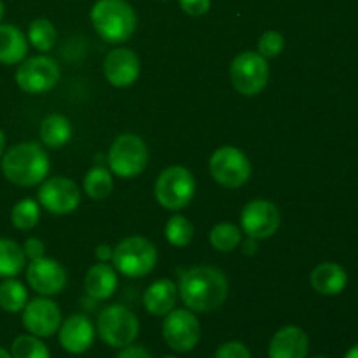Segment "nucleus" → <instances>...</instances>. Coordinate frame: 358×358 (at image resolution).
Returning <instances> with one entry per match:
<instances>
[{
  "label": "nucleus",
  "mask_w": 358,
  "mask_h": 358,
  "mask_svg": "<svg viewBox=\"0 0 358 358\" xmlns=\"http://www.w3.org/2000/svg\"><path fill=\"white\" fill-rule=\"evenodd\" d=\"M178 292L189 310L196 313H210L226 303L229 283L220 269L212 266H196L182 273Z\"/></svg>",
  "instance_id": "f257e3e1"
},
{
  "label": "nucleus",
  "mask_w": 358,
  "mask_h": 358,
  "mask_svg": "<svg viewBox=\"0 0 358 358\" xmlns=\"http://www.w3.org/2000/svg\"><path fill=\"white\" fill-rule=\"evenodd\" d=\"M2 173L13 184L31 187L48 177L49 156L38 143H17L3 154Z\"/></svg>",
  "instance_id": "f03ea898"
},
{
  "label": "nucleus",
  "mask_w": 358,
  "mask_h": 358,
  "mask_svg": "<svg viewBox=\"0 0 358 358\" xmlns=\"http://www.w3.org/2000/svg\"><path fill=\"white\" fill-rule=\"evenodd\" d=\"M90 17L94 31L108 44H122L136 30L135 9L126 0H98Z\"/></svg>",
  "instance_id": "7ed1b4c3"
},
{
  "label": "nucleus",
  "mask_w": 358,
  "mask_h": 358,
  "mask_svg": "<svg viewBox=\"0 0 358 358\" xmlns=\"http://www.w3.org/2000/svg\"><path fill=\"white\" fill-rule=\"evenodd\" d=\"M112 262L128 278H142L156 268L157 250L147 238L129 236L114 248Z\"/></svg>",
  "instance_id": "20e7f679"
},
{
  "label": "nucleus",
  "mask_w": 358,
  "mask_h": 358,
  "mask_svg": "<svg viewBox=\"0 0 358 358\" xmlns=\"http://www.w3.org/2000/svg\"><path fill=\"white\" fill-rule=\"evenodd\" d=\"M96 332L105 345L112 348H126L138 338L140 322L129 308L112 304L98 317Z\"/></svg>",
  "instance_id": "39448f33"
},
{
  "label": "nucleus",
  "mask_w": 358,
  "mask_h": 358,
  "mask_svg": "<svg viewBox=\"0 0 358 358\" xmlns=\"http://www.w3.org/2000/svg\"><path fill=\"white\" fill-rule=\"evenodd\" d=\"M194 175L184 166H170L161 171L154 187L157 203L173 212L185 208L194 198Z\"/></svg>",
  "instance_id": "423d86ee"
},
{
  "label": "nucleus",
  "mask_w": 358,
  "mask_h": 358,
  "mask_svg": "<svg viewBox=\"0 0 358 358\" xmlns=\"http://www.w3.org/2000/svg\"><path fill=\"white\" fill-rule=\"evenodd\" d=\"M149 161L145 142L133 133L117 136L108 150V166L121 178H133L142 173Z\"/></svg>",
  "instance_id": "0eeeda50"
},
{
  "label": "nucleus",
  "mask_w": 358,
  "mask_h": 358,
  "mask_svg": "<svg viewBox=\"0 0 358 358\" xmlns=\"http://www.w3.org/2000/svg\"><path fill=\"white\" fill-rule=\"evenodd\" d=\"M269 80L268 59L259 52L247 51L238 55L231 63V83L245 96H255Z\"/></svg>",
  "instance_id": "6e6552de"
},
{
  "label": "nucleus",
  "mask_w": 358,
  "mask_h": 358,
  "mask_svg": "<svg viewBox=\"0 0 358 358\" xmlns=\"http://www.w3.org/2000/svg\"><path fill=\"white\" fill-rule=\"evenodd\" d=\"M210 173L222 187L238 189L250 178L252 164L236 147H220L210 157Z\"/></svg>",
  "instance_id": "1a4fd4ad"
},
{
  "label": "nucleus",
  "mask_w": 358,
  "mask_h": 358,
  "mask_svg": "<svg viewBox=\"0 0 358 358\" xmlns=\"http://www.w3.org/2000/svg\"><path fill=\"white\" fill-rule=\"evenodd\" d=\"M163 338L177 353H189L198 346L201 325L191 310H171L164 315Z\"/></svg>",
  "instance_id": "9d476101"
},
{
  "label": "nucleus",
  "mask_w": 358,
  "mask_h": 358,
  "mask_svg": "<svg viewBox=\"0 0 358 358\" xmlns=\"http://www.w3.org/2000/svg\"><path fill=\"white\" fill-rule=\"evenodd\" d=\"M59 80L58 63L48 56H34L23 59L16 70V83L21 91L41 94L52 90Z\"/></svg>",
  "instance_id": "9b49d317"
},
{
  "label": "nucleus",
  "mask_w": 358,
  "mask_h": 358,
  "mask_svg": "<svg viewBox=\"0 0 358 358\" xmlns=\"http://www.w3.org/2000/svg\"><path fill=\"white\" fill-rule=\"evenodd\" d=\"M80 203V191L77 184L65 177H52L38 189V205L56 215H66L77 210Z\"/></svg>",
  "instance_id": "f8f14e48"
},
{
  "label": "nucleus",
  "mask_w": 358,
  "mask_h": 358,
  "mask_svg": "<svg viewBox=\"0 0 358 358\" xmlns=\"http://www.w3.org/2000/svg\"><path fill=\"white\" fill-rule=\"evenodd\" d=\"M280 227V212L275 203L255 199L241 212V229L248 238L264 240L273 236Z\"/></svg>",
  "instance_id": "ddd939ff"
},
{
  "label": "nucleus",
  "mask_w": 358,
  "mask_h": 358,
  "mask_svg": "<svg viewBox=\"0 0 358 358\" xmlns=\"http://www.w3.org/2000/svg\"><path fill=\"white\" fill-rule=\"evenodd\" d=\"M23 325L31 336L51 338L62 325V311L55 301L38 297L23 308Z\"/></svg>",
  "instance_id": "4468645a"
},
{
  "label": "nucleus",
  "mask_w": 358,
  "mask_h": 358,
  "mask_svg": "<svg viewBox=\"0 0 358 358\" xmlns=\"http://www.w3.org/2000/svg\"><path fill=\"white\" fill-rule=\"evenodd\" d=\"M28 285L42 296L59 294L66 285V273L55 259L41 257L30 261L27 268Z\"/></svg>",
  "instance_id": "2eb2a0df"
},
{
  "label": "nucleus",
  "mask_w": 358,
  "mask_h": 358,
  "mask_svg": "<svg viewBox=\"0 0 358 358\" xmlns=\"http://www.w3.org/2000/svg\"><path fill=\"white\" fill-rule=\"evenodd\" d=\"M103 72L108 83L115 87H128L138 79L140 59L128 48H117L105 56Z\"/></svg>",
  "instance_id": "dca6fc26"
},
{
  "label": "nucleus",
  "mask_w": 358,
  "mask_h": 358,
  "mask_svg": "<svg viewBox=\"0 0 358 358\" xmlns=\"http://www.w3.org/2000/svg\"><path fill=\"white\" fill-rule=\"evenodd\" d=\"M59 345L72 355L86 353L93 346L94 327L86 315H72L59 325Z\"/></svg>",
  "instance_id": "f3484780"
},
{
  "label": "nucleus",
  "mask_w": 358,
  "mask_h": 358,
  "mask_svg": "<svg viewBox=\"0 0 358 358\" xmlns=\"http://www.w3.org/2000/svg\"><path fill=\"white\" fill-rule=\"evenodd\" d=\"M310 339L301 327L287 325L273 336L269 343V358H306Z\"/></svg>",
  "instance_id": "a211bd4d"
},
{
  "label": "nucleus",
  "mask_w": 358,
  "mask_h": 358,
  "mask_svg": "<svg viewBox=\"0 0 358 358\" xmlns=\"http://www.w3.org/2000/svg\"><path fill=\"white\" fill-rule=\"evenodd\" d=\"M177 296V285L171 280H157L143 294V306H145L147 313L154 315V317H164L175 308Z\"/></svg>",
  "instance_id": "6ab92c4d"
},
{
  "label": "nucleus",
  "mask_w": 358,
  "mask_h": 358,
  "mask_svg": "<svg viewBox=\"0 0 358 358\" xmlns=\"http://www.w3.org/2000/svg\"><path fill=\"white\" fill-rule=\"evenodd\" d=\"M348 285L345 268L336 262H322L311 273V287L322 296H338Z\"/></svg>",
  "instance_id": "aec40b11"
},
{
  "label": "nucleus",
  "mask_w": 358,
  "mask_h": 358,
  "mask_svg": "<svg viewBox=\"0 0 358 358\" xmlns=\"http://www.w3.org/2000/svg\"><path fill=\"white\" fill-rule=\"evenodd\" d=\"M84 287L87 296L96 301H105L117 289V275L107 262H98L87 271Z\"/></svg>",
  "instance_id": "412c9836"
},
{
  "label": "nucleus",
  "mask_w": 358,
  "mask_h": 358,
  "mask_svg": "<svg viewBox=\"0 0 358 358\" xmlns=\"http://www.w3.org/2000/svg\"><path fill=\"white\" fill-rule=\"evenodd\" d=\"M28 42L23 31L14 24H0V63L16 65L24 59Z\"/></svg>",
  "instance_id": "4be33fe9"
},
{
  "label": "nucleus",
  "mask_w": 358,
  "mask_h": 358,
  "mask_svg": "<svg viewBox=\"0 0 358 358\" xmlns=\"http://www.w3.org/2000/svg\"><path fill=\"white\" fill-rule=\"evenodd\" d=\"M70 136H72V126L65 115L51 114L42 121L41 140L44 142V145L58 149L69 142Z\"/></svg>",
  "instance_id": "5701e85b"
},
{
  "label": "nucleus",
  "mask_w": 358,
  "mask_h": 358,
  "mask_svg": "<svg viewBox=\"0 0 358 358\" xmlns=\"http://www.w3.org/2000/svg\"><path fill=\"white\" fill-rule=\"evenodd\" d=\"M23 247L13 240L0 238V278H14L24 268Z\"/></svg>",
  "instance_id": "b1692460"
},
{
  "label": "nucleus",
  "mask_w": 358,
  "mask_h": 358,
  "mask_svg": "<svg viewBox=\"0 0 358 358\" xmlns=\"http://www.w3.org/2000/svg\"><path fill=\"white\" fill-rule=\"evenodd\" d=\"M28 303V292L21 282L6 278L0 283V308L7 313H20Z\"/></svg>",
  "instance_id": "393cba45"
},
{
  "label": "nucleus",
  "mask_w": 358,
  "mask_h": 358,
  "mask_svg": "<svg viewBox=\"0 0 358 358\" xmlns=\"http://www.w3.org/2000/svg\"><path fill=\"white\" fill-rule=\"evenodd\" d=\"M112 189H114V182H112V175L107 168L93 166L84 177V192L91 199L108 198Z\"/></svg>",
  "instance_id": "a878e982"
},
{
  "label": "nucleus",
  "mask_w": 358,
  "mask_h": 358,
  "mask_svg": "<svg viewBox=\"0 0 358 358\" xmlns=\"http://www.w3.org/2000/svg\"><path fill=\"white\" fill-rule=\"evenodd\" d=\"M28 41L38 51H51L56 42V28L45 17H37L28 27Z\"/></svg>",
  "instance_id": "bb28decb"
},
{
  "label": "nucleus",
  "mask_w": 358,
  "mask_h": 358,
  "mask_svg": "<svg viewBox=\"0 0 358 358\" xmlns=\"http://www.w3.org/2000/svg\"><path fill=\"white\" fill-rule=\"evenodd\" d=\"M41 219V208L35 199L24 198L14 205L13 212H10V222L14 227L21 231L34 229Z\"/></svg>",
  "instance_id": "cd10ccee"
},
{
  "label": "nucleus",
  "mask_w": 358,
  "mask_h": 358,
  "mask_svg": "<svg viewBox=\"0 0 358 358\" xmlns=\"http://www.w3.org/2000/svg\"><path fill=\"white\" fill-rule=\"evenodd\" d=\"M13 358H51L49 348L41 341V338L31 334L17 336L10 346Z\"/></svg>",
  "instance_id": "c85d7f7f"
},
{
  "label": "nucleus",
  "mask_w": 358,
  "mask_h": 358,
  "mask_svg": "<svg viewBox=\"0 0 358 358\" xmlns=\"http://www.w3.org/2000/svg\"><path fill=\"white\" fill-rule=\"evenodd\" d=\"M210 243L219 252H233L241 243V231L231 222H220L210 231Z\"/></svg>",
  "instance_id": "c756f323"
},
{
  "label": "nucleus",
  "mask_w": 358,
  "mask_h": 358,
  "mask_svg": "<svg viewBox=\"0 0 358 358\" xmlns=\"http://www.w3.org/2000/svg\"><path fill=\"white\" fill-rule=\"evenodd\" d=\"M164 234H166V240L173 247H187L192 241V236H194V226L184 215H173L166 222Z\"/></svg>",
  "instance_id": "7c9ffc66"
},
{
  "label": "nucleus",
  "mask_w": 358,
  "mask_h": 358,
  "mask_svg": "<svg viewBox=\"0 0 358 358\" xmlns=\"http://www.w3.org/2000/svg\"><path fill=\"white\" fill-rule=\"evenodd\" d=\"M285 48V38L280 31L269 30L261 35L257 42V52L264 58H276Z\"/></svg>",
  "instance_id": "2f4dec72"
},
{
  "label": "nucleus",
  "mask_w": 358,
  "mask_h": 358,
  "mask_svg": "<svg viewBox=\"0 0 358 358\" xmlns=\"http://www.w3.org/2000/svg\"><path fill=\"white\" fill-rule=\"evenodd\" d=\"M215 358H252L250 350L240 341H229L219 346L215 352Z\"/></svg>",
  "instance_id": "473e14b6"
},
{
  "label": "nucleus",
  "mask_w": 358,
  "mask_h": 358,
  "mask_svg": "<svg viewBox=\"0 0 358 358\" xmlns=\"http://www.w3.org/2000/svg\"><path fill=\"white\" fill-rule=\"evenodd\" d=\"M182 10L189 16H203L208 13L210 0H178Z\"/></svg>",
  "instance_id": "72a5a7b5"
},
{
  "label": "nucleus",
  "mask_w": 358,
  "mask_h": 358,
  "mask_svg": "<svg viewBox=\"0 0 358 358\" xmlns=\"http://www.w3.org/2000/svg\"><path fill=\"white\" fill-rule=\"evenodd\" d=\"M23 252H24V257H28L30 261H34V259L44 257L45 247H44V243L38 240V238H28L23 245Z\"/></svg>",
  "instance_id": "f704fd0d"
},
{
  "label": "nucleus",
  "mask_w": 358,
  "mask_h": 358,
  "mask_svg": "<svg viewBox=\"0 0 358 358\" xmlns=\"http://www.w3.org/2000/svg\"><path fill=\"white\" fill-rule=\"evenodd\" d=\"M117 358H152L150 353L147 352L143 346H135L129 345L126 348H121V353H119Z\"/></svg>",
  "instance_id": "c9c22d12"
},
{
  "label": "nucleus",
  "mask_w": 358,
  "mask_h": 358,
  "mask_svg": "<svg viewBox=\"0 0 358 358\" xmlns=\"http://www.w3.org/2000/svg\"><path fill=\"white\" fill-rule=\"evenodd\" d=\"M112 252H114V248L108 247V245H98L96 250H94V255H96V259L100 262H107L108 259H112Z\"/></svg>",
  "instance_id": "e433bc0d"
},
{
  "label": "nucleus",
  "mask_w": 358,
  "mask_h": 358,
  "mask_svg": "<svg viewBox=\"0 0 358 358\" xmlns=\"http://www.w3.org/2000/svg\"><path fill=\"white\" fill-rule=\"evenodd\" d=\"M255 248H257V243H255L254 238H248V240L243 243V252H245V254H254Z\"/></svg>",
  "instance_id": "4c0bfd02"
},
{
  "label": "nucleus",
  "mask_w": 358,
  "mask_h": 358,
  "mask_svg": "<svg viewBox=\"0 0 358 358\" xmlns=\"http://www.w3.org/2000/svg\"><path fill=\"white\" fill-rule=\"evenodd\" d=\"M345 358H358V345L352 346V348H350L348 352H346Z\"/></svg>",
  "instance_id": "58836bf2"
},
{
  "label": "nucleus",
  "mask_w": 358,
  "mask_h": 358,
  "mask_svg": "<svg viewBox=\"0 0 358 358\" xmlns=\"http://www.w3.org/2000/svg\"><path fill=\"white\" fill-rule=\"evenodd\" d=\"M3 150H6V135H3V131L0 129V157H2Z\"/></svg>",
  "instance_id": "ea45409f"
},
{
  "label": "nucleus",
  "mask_w": 358,
  "mask_h": 358,
  "mask_svg": "<svg viewBox=\"0 0 358 358\" xmlns=\"http://www.w3.org/2000/svg\"><path fill=\"white\" fill-rule=\"evenodd\" d=\"M0 358H13V357H10V353L7 352L6 348H2V346H0Z\"/></svg>",
  "instance_id": "a19ab883"
},
{
  "label": "nucleus",
  "mask_w": 358,
  "mask_h": 358,
  "mask_svg": "<svg viewBox=\"0 0 358 358\" xmlns=\"http://www.w3.org/2000/svg\"><path fill=\"white\" fill-rule=\"evenodd\" d=\"M2 17H3V2L0 0V21H2Z\"/></svg>",
  "instance_id": "79ce46f5"
},
{
  "label": "nucleus",
  "mask_w": 358,
  "mask_h": 358,
  "mask_svg": "<svg viewBox=\"0 0 358 358\" xmlns=\"http://www.w3.org/2000/svg\"><path fill=\"white\" fill-rule=\"evenodd\" d=\"M163 358H178V357H173V355H166V357H163Z\"/></svg>",
  "instance_id": "37998d69"
},
{
  "label": "nucleus",
  "mask_w": 358,
  "mask_h": 358,
  "mask_svg": "<svg viewBox=\"0 0 358 358\" xmlns=\"http://www.w3.org/2000/svg\"><path fill=\"white\" fill-rule=\"evenodd\" d=\"M313 358H327V357H313Z\"/></svg>",
  "instance_id": "c03bdc74"
}]
</instances>
